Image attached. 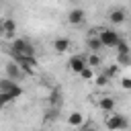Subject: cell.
<instances>
[{
    "label": "cell",
    "instance_id": "24",
    "mask_svg": "<svg viewBox=\"0 0 131 131\" xmlns=\"http://www.w3.org/2000/svg\"><path fill=\"white\" fill-rule=\"evenodd\" d=\"M127 43L131 45V31H129V37H127Z\"/></svg>",
    "mask_w": 131,
    "mask_h": 131
},
{
    "label": "cell",
    "instance_id": "17",
    "mask_svg": "<svg viewBox=\"0 0 131 131\" xmlns=\"http://www.w3.org/2000/svg\"><path fill=\"white\" fill-rule=\"evenodd\" d=\"M115 63L119 68H127L131 66V53H123V55H115Z\"/></svg>",
    "mask_w": 131,
    "mask_h": 131
},
{
    "label": "cell",
    "instance_id": "15",
    "mask_svg": "<svg viewBox=\"0 0 131 131\" xmlns=\"http://www.w3.org/2000/svg\"><path fill=\"white\" fill-rule=\"evenodd\" d=\"M47 100H49V106H59V102H61V92H59V88H53L51 92H49V96H47Z\"/></svg>",
    "mask_w": 131,
    "mask_h": 131
},
{
    "label": "cell",
    "instance_id": "14",
    "mask_svg": "<svg viewBox=\"0 0 131 131\" xmlns=\"http://www.w3.org/2000/svg\"><path fill=\"white\" fill-rule=\"evenodd\" d=\"M86 66L92 68V70L100 68V66H102V57H100V53H90V55H86Z\"/></svg>",
    "mask_w": 131,
    "mask_h": 131
},
{
    "label": "cell",
    "instance_id": "20",
    "mask_svg": "<svg viewBox=\"0 0 131 131\" xmlns=\"http://www.w3.org/2000/svg\"><path fill=\"white\" fill-rule=\"evenodd\" d=\"M94 76H96V74H94V70H92V68H88V66L80 72V78H82V80H86V82H92V80H94Z\"/></svg>",
    "mask_w": 131,
    "mask_h": 131
},
{
    "label": "cell",
    "instance_id": "1",
    "mask_svg": "<svg viewBox=\"0 0 131 131\" xmlns=\"http://www.w3.org/2000/svg\"><path fill=\"white\" fill-rule=\"evenodd\" d=\"M10 55L12 57H35V47L20 37H14L10 43Z\"/></svg>",
    "mask_w": 131,
    "mask_h": 131
},
{
    "label": "cell",
    "instance_id": "12",
    "mask_svg": "<svg viewBox=\"0 0 131 131\" xmlns=\"http://www.w3.org/2000/svg\"><path fill=\"white\" fill-rule=\"evenodd\" d=\"M125 18H127V14H125L123 8H113V10L108 12V20H111L113 25H121V23H125Z\"/></svg>",
    "mask_w": 131,
    "mask_h": 131
},
{
    "label": "cell",
    "instance_id": "7",
    "mask_svg": "<svg viewBox=\"0 0 131 131\" xmlns=\"http://www.w3.org/2000/svg\"><path fill=\"white\" fill-rule=\"evenodd\" d=\"M14 35H16V23H14L12 18H4V20L0 23V37H4V39H14Z\"/></svg>",
    "mask_w": 131,
    "mask_h": 131
},
{
    "label": "cell",
    "instance_id": "2",
    "mask_svg": "<svg viewBox=\"0 0 131 131\" xmlns=\"http://www.w3.org/2000/svg\"><path fill=\"white\" fill-rule=\"evenodd\" d=\"M104 125H106V129H108V131H125V129L129 127V121L125 119V115H121V113L113 111V113H108V115H106Z\"/></svg>",
    "mask_w": 131,
    "mask_h": 131
},
{
    "label": "cell",
    "instance_id": "3",
    "mask_svg": "<svg viewBox=\"0 0 131 131\" xmlns=\"http://www.w3.org/2000/svg\"><path fill=\"white\" fill-rule=\"evenodd\" d=\"M98 39H100L102 47H111V49H115V45L121 41V35H119L115 29H106V27H100V31H98Z\"/></svg>",
    "mask_w": 131,
    "mask_h": 131
},
{
    "label": "cell",
    "instance_id": "6",
    "mask_svg": "<svg viewBox=\"0 0 131 131\" xmlns=\"http://www.w3.org/2000/svg\"><path fill=\"white\" fill-rule=\"evenodd\" d=\"M66 18H68V23H70L72 27H80V25H84V20H86V10H84V8H72Z\"/></svg>",
    "mask_w": 131,
    "mask_h": 131
},
{
    "label": "cell",
    "instance_id": "13",
    "mask_svg": "<svg viewBox=\"0 0 131 131\" xmlns=\"http://www.w3.org/2000/svg\"><path fill=\"white\" fill-rule=\"evenodd\" d=\"M86 47L90 49V53H100L102 43H100V39H98V37H88V39H86Z\"/></svg>",
    "mask_w": 131,
    "mask_h": 131
},
{
    "label": "cell",
    "instance_id": "11",
    "mask_svg": "<svg viewBox=\"0 0 131 131\" xmlns=\"http://www.w3.org/2000/svg\"><path fill=\"white\" fill-rule=\"evenodd\" d=\"M70 47H72V43H70V39H66V37H57V39L53 41V49H55V53H68Z\"/></svg>",
    "mask_w": 131,
    "mask_h": 131
},
{
    "label": "cell",
    "instance_id": "21",
    "mask_svg": "<svg viewBox=\"0 0 131 131\" xmlns=\"http://www.w3.org/2000/svg\"><path fill=\"white\" fill-rule=\"evenodd\" d=\"M119 70H121V68H119V66H117V63H113V66H108V68H106V70H104V74H106V76H108V78H111V80H113V78H115V76H117V74H119Z\"/></svg>",
    "mask_w": 131,
    "mask_h": 131
},
{
    "label": "cell",
    "instance_id": "16",
    "mask_svg": "<svg viewBox=\"0 0 131 131\" xmlns=\"http://www.w3.org/2000/svg\"><path fill=\"white\" fill-rule=\"evenodd\" d=\"M92 82H94V84H96L98 88H104V86H108L111 78H108V76H106L104 72H100V74H96V76H94V80H92Z\"/></svg>",
    "mask_w": 131,
    "mask_h": 131
},
{
    "label": "cell",
    "instance_id": "18",
    "mask_svg": "<svg viewBox=\"0 0 131 131\" xmlns=\"http://www.w3.org/2000/svg\"><path fill=\"white\" fill-rule=\"evenodd\" d=\"M16 84H18V82H12L10 78H6V76H4V78H0V92H10Z\"/></svg>",
    "mask_w": 131,
    "mask_h": 131
},
{
    "label": "cell",
    "instance_id": "23",
    "mask_svg": "<svg viewBox=\"0 0 131 131\" xmlns=\"http://www.w3.org/2000/svg\"><path fill=\"white\" fill-rule=\"evenodd\" d=\"M121 88H123V90H131V78H129V76L121 78Z\"/></svg>",
    "mask_w": 131,
    "mask_h": 131
},
{
    "label": "cell",
    "instance_id": "19",
    "mask_svg": "<svg viewBox=\"0 0 131 131\" xmlns=\"http://www.w3.org/2000/svg\"><path fill=\"white\" fill-rule=\"evenodd\" d=\"M115 51H117V55H123V53H131V45H129L125 39H121V41L115 45Z\"/></svg>",
    "mask_w": 131,
    "mask_h": 131
},
{
    "label": "cell",
    "instance_id": "22",
    "mask_svg": "<svg viewBox=\"0 0 131 131\" xmlns=\"http://www.w3.org/2000/svg\"><path fill=\"white\" fill-rule=\"evenodd\" d=\"M55 119H57V108L55 106H49L45 111V121H55Z\"/></svg>",
    "mask_w": 131,
    "mask_h": 131
},
{
    "label": "cell",
    "instance_id": "10",
    "mask_svg": "<svg viewBox=\"0 0 131 131\" xmlns=\"http://www.w3.org/2000/svg\"><path fill=\"white\" fill-rule=\"evenodd\" d=\"M68 125L70 127H74V129H80V127H84V123H86V117L80 113V111H72L70 115H68Z\"/></svg>",
    "mask_w": 131,
    "mask_h": 131
},
{
    "label": "cell",
    "instance_id": "5",
    "mask_svg": "<svg viewBox=\"0 0 131 131\" xmlns=\"http://www.w3.org/2000/svg\"><path fill=\"white\" fill-rule=\"evenodd\" d=\"M4 70H6V78H10L12 82H18V80H23L25 78V72L20 70V66L16 63V61H6V66H4Z\"/></svg>",
    "mask_w": 131,
    "mask_h": 131
},
{
    "label": "cell",
    "instance_id": "4",
    "mask_svg": "<svg viewBox=\"0 0 131 131\" xmlns=\"http://www.w3.org/2000/svg\"><path fill=\"white\" fill-rule=\"evenodd\" d=\"M12 61H16L20 66V70L25 72V76H35L37 70H39L37 57H12Z\"/></svg>",
    "mask_w": 131,
    "mask_h": 131
},
{
    "label": "cell",
    "instance_id": "8",
    "mask_svg": "<svg viewBox=\"0 0 131 131\" xmlns=\"http://www.w3.org/2000/svg\"><path fill=\"white\" fill-rule=\"evenodd\" d=\"M68 68H70L74 74H80V72L86 68V55H82V53L72 55V57L68 59Z\"/></svg>",
    "mask_w": 131,
    "mask_h": 131
},
{
    "label": "cell",
    "instance_id": "9",
    "mask_svg": "<svg viewBox=\"0 0 131 131\" xmlns=\"http://www.w3.org/2000/svg\"><path fill=\"white\" fill-rule=\"evenodd\" d=\"M96 104H98V108H100L102 113L108 115V113H113V111L117 108V98H115V96H102V98H98Z\"/></svg>",
    "mask_w": 131,
    "mask_h": 131
},
{
    "label": "cell",
    "instance_id": "25",
    "mask_svg": "<svg viewBox=\"0 0 131 131\" xmlns=\"http://www.w3.org/2000/svg\"><path fill=\"white\" fill-rule=\"evenodd\" d=\"M80 131H92V129H86V127H80Z\"/></svg>",
    "mask_w": 131,
    "mask_h": 131
}]
</instances>
